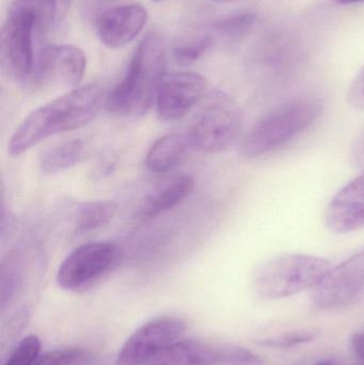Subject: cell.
Here are the masks:
<instances>
[{
  "mask_svg": "<svg viewBox=\"0 0 364 365\" xmlns=\"http://www.w3.org/2000/svg\"><path fill=\"white\" fill-rule=\"evenodd\" d=\"M108 93L103 83H88L32 111L10 138L11 155L17 158L49 137L87 125L106 107Z\"/></svg>",
  "mask_w": 364,
  "mask_h": 365,
  "instance_id": "1",
  "label": "cell"
},
{
  "mask_svg": "<svg viewBox=\"0 0 364 365\" xmlns=\"http://www.w3.org/2000/svg\"><path fill=\"white\" fill-rule=\"evenodd\" d=\"M167 49L158 34L145 36L137 47L124 78L109 91L105 108L118 117H142L155 103L166 74Z\"/></svg>",
  "mask_w": 364,
  "mask_h": 365,
  "instance_id": "2",
  "label": "cell"
},
{
  "mask_svg": "<svg viewBox=\"0 0 364 365\" xmlns=\"http://www.w3.org/2000/svg\"><path fill=\"white\" fill-rule=\"evenodd\" d=\"M323 113L321 101L298 98L288 101L263 115L241 141V155L259 158L292 143L309 130Z\"/></svg>",
  "mask_w": 364,
  "mask_h": 365,
  "instance_id": "3",
  "label": "cell"
},
{
  "mask_svg": "<svg viewBox=\"0 0 364 365\" xmlns=\"http://www.w3.org/2000/svg\"><path fill=\"white\" fill-rule=\"evenodd\" d=\"M331 269L323 257L286 253L264 262L256 269L254 287L261 297L280 299L314 289Z\"/></svg>",
  "mask_w": 364,
  "mask_h": 365,
  "instance_id": "4",
  "label": "cell"
},
{
  "mask_svg": "<svg viewBox=\"0 0 364 365\" xmlns=\"http://www.w3.org/2000/svg\"><path fill=\"white\" fill-rule=\"evenodd\" d=\"M199 105L188 132L192 145L207 153L228 149L241 132V107L232 96L220 90H209Z\"/></svg>",
  "mask_w": 364,
  "mask_h": 365,
  "instance_id": "5",
  "label": "cell"
},
{
  "mask_svg": "<svg viewBox=\"0 0 364 365\" xmlns=\"http://www.w3.org/2000/svg\"><path fill=\"white\" fill-rule=\"evenodd\" d=\"M121 250L111 242H93L75 248L63 259L57 282L64 291L83 293L108 276L119 264Z\"/></svg>",
  "mask_w": 364,
  "mask_h": 365,
  "instance_id": "6",
  "label": "cell"
},
{
  "mask_svg": "<svg viewBox=\"0 0 364 365\" xmlns=\"http://www.w3.org/2000/svg\"><path fill=\"white\" fill-rule=\"evenodd\" d=\"M36 25L29 15L9 9L0 32V63L9 77L26 83L33 78Z\"/></svg>",
  "mask_w": 364,
  "mask_h": 365,
  "instance_id": "7",
  "label": "cell"
},
{
  "mask_svg": "<svg viewBox=\"0 0 364 365\" xmlns=\"http://www.w3.org/2000/svg\"><path fill=\"white\" fill-rule=\"evenodd\" d=\"M186 323L181 317H156L138 328L120 349L115 365H145L182 340Z\"/></svg>",
  "mask_w": 364,
  "mask_h": 365,
  "instance_id": "8",
  "label": "cell"
},
{
  "mask_svg": "<svg viewBox=\"0 0 364 365\" xmlns=\"http://www.w3.org/2000/svg\"><path fill=\"white\" fill-rule=\"evenodd\" d=\"M364 296V250L327 272L313 289L312 302L321 310L352 306Z\"/></svg>",
  "mask_w": 364,
  "mask_h": 365,
  "instance_id": "9",
  "label": "cell"
},
{
  "mask_svg": "<svg viewBox=\"0 0 364 365\" xmlns=\"http://www.w3.org/2000/svg\"><path fill=\"white\" fill-rule=\"evenodd\" d=\"M209 91V83L202 75L192 72L166 73L156 93L158 118L164 122L181 119L200 104Z\"/></svg>",
  "mask_w": 364,
  "mask_h": 365,
  "instance_id": "10",
  "label": "cell"
},
{
  "mask_svg": "<svg viewBox=\"0 0 364 365\" xmlns=\"http://www.w3.org/2000/svg\"><path fill=\"white\" fill-rule=\"evenodd\" d=\"M87 68V58L79 47L55 44L44 47L36 61L33 78L46 87H79Z\"/></svg>",
  "mask_w": 364,
  "mask_h": 365,
  "instance_id": "11",
  "label": "cell"
},
{
  "mask_svg": "<svg viewBox=\"0 0 364 365\" xmlns=\"http://www.w3.org/2000/svg\"><path fill=\"white\" fill-rule=\"evenodd\" d=\"M327 227L344 234L364 227V173L336 193L325 212Z\"/></svg>",
  "mask_w": 364,
  "mask_h": 365,
  "instance_id": "12",
  "label": "cell"
},
{
  "mask_svg": "<svg viewBox=\"0 0 364 365\" xmlns=\"http://www.w3.org/2000/svg\"><path fill=\"white\" fill-rule=\"evenodd\" d=\"M147 21V10L140 4L118 6L100 17L98 36L108 48H122L138 36Z\"/></svg>",
  "mask_w": 364,
  "mask_h": 365,
  "instance_id": "13",
  "label": "cell"
},
{
  "mask_svg": "<svg viewBox=\"0 0 364 365\" xmlns=\"http://www.w3.org/2000/svg\"><path fill=\"white\" fill-rule=\"evenodd\" d=\"M194 178L187 173L175 175L160 182L143 197L139 205V216L153 218L172 210L194 192Z\"/></svg>",
  "mask_w": 364,
  "mask_h": 365,
  "instance_id": "14",
  "label": "cell"
},
{
  "mask_svg": "<svg viewBox=\"0 0 364 365\" xmlns=\"http://www.w3.org/2000/svg\"><path fill=\"white\" fill-rule=\"evenodd\" d=\"M219 346L199 340H180L145 365H217Z\"/></svg>",
  "mask_w": 364,
  "mask_h": 365,
  "instance_id": "15",
  "label": "cell"
},
{
  "mask_svg": "<svg viewBox=\"0 0 364 365\" xmlns=\"http://www.w3.org/2000/svg\"><path fill=\"white\" fill-rule=\"evenodd\" d=\"M25 248L16 246L2 259L0 265V310L10 308L23 289L27 276V255Z\"/></svg>",
  "mask_w": 364,
  "mask_h": 365,
  "instance_id": "16",
  "label": "cell"
},
{
  "mask_svg": "<svg viewBox=\"0 0 364 365\" xmlns=\"http://www.w3.org/2000/svg\"><path fill=\"white\" fill-rule=\"evenodd\" d=\"M192 143L188 134L173 133L158 139L145 156V166L153 173H167L185 158Z\"/></svg>",
  "mask_w": 364,
  "mask_h": 365,
  "instance_id": "17",
  "label": "cell"
},
{
  "mask_svg": "<svg viewBox=\"0 0 364 365\" xmlns=\"http://www.w3.org/2000/svg\"><path fill=\"white\" fill-rule=\"evenodd\" d=\"M118 205L110 200L83 202L76 208L75 232L89 233L110 223L117 214Z\"/></svg>",
  "mask_w": 364,
  "mask_h": 365,
  "instance_id": "18",
  "label": "cell"
},
{
  "mask_svg": "<svg viewBox=\"0 0 364 365\" xmlns=\"http://www.w3.org/2000/svg\"><path fill=\"white\" fill-rule=\"evenodd\" d=\"M85 145L81 140L63 141L47 149L40 158V167L46 175H57L73 168L83 158Z\"/></svg>",
  "mask_w": 364,
  "mask_h": 365,
  "instance_id": "19",
  "label": "cell"
},
{
  "mask_svg": "<svg viewBox=\"0 0 364 365\" xmlns=\"http://www.w3.org/2000/svg\"><path fill=\"white\" fill-rule=\"evenodd\" d=\"M9 9L29 15L36 25V34H44L57 14L58 0H13Z\"/></svg>",
  "mask_w": 364,
  "mask_h": 365,
  "instance_id": "20",
  "label": "cell"
},
{
  "mask_svg": "<svg viewBox=\"0 0 364 365\" xmlns=\"http://www.w3.org/2000/svg\"><path fill=\"white\" fill-rule=\"evenodd\" d=\"M258 21V15L251 11H241L214 21L213 27L217 34L231 40H239L251 31Z\"/></svg>",
  "mask_w": 364,
  "mask_h": 365,
  "instance_id": "21",
  "label": "cell"
},
{
  "mask_svg": "<svg viewBox=\"0 0 364 365\" xmlns=\"http://www.w3.org/2000/svg\"><path fill=\"white\" fill-rule=\"evenodd\" d=\"M318 336H320V331L316 329H297L284 332L271 338L263 339L259 344L269 349H290L299 345L313 342Z\"/></svg>",
  "mask_w": 364,
  "mask_h": 365,
  "instance_id": "22",
  "label": "cell"
},
{
  "mask_svg": "<svg viewBox=\"0 0 364 365\" xmlns=\"http://www.w3.org/2000/svg\"><path fill=\"white\" fill-rule=\"evenodd\" d=\"M41 347L42 344L38 336H26L15 347L4 365H34L41 355Z\"/></svg>",
  "mask_w": 364,
  "mask_h": 365,
  "instance_id": "23",
  "label": "cell"
},
{
  "mask_svg": "<svg viewBox=\"0 0 364 365\" xmlns=\"http://www.w3.org/2000/svg\"><path fill=\"white\" fill-rule=\"evenodd\" d=\"M212 46H213V38L209 36H203L194 42L175 47L173 49V58L179 66H190L198 61Z\"/></svg>",
  "mask_w": 364,
  "mask_h": 365,
  "instance_id": "24",
  "label": "cell"
},
{
  "mask_svg": "<svg viewBox=\"0 0 364 365\" xmlns=\"http://www.w3.org/2000/svg\"><path fill=\"white\" fill-rule=\"evenodd\" d=\"M259 356L239 346H219L217 365H262Z\"/></svg>",
  "mask_w": 364,
  "mask_h": 365,
  "instance_id": "25",
  "label": "cell"
},
{
  "mask_svg": "<svg viewBox=\"0 0 364 365\" xmlns=\"http://www.w3.org/2000/svg\"><path fill=\"white\" fill-rule=\"evenodd\" d=\"M85 358V351L81 349H56L38 356L34 365H79Z\"/></svg>",
  "mask_w": 364,
  "mask_h": 365,
  "instance_id": "26",
  "label": "cell"
},
{
  "mask_svg": "<svg viewBox=\"0 0 364 365\" xmlns=\"http://www.w3.org/2000/svg\"><path fill=\"white\" fill-rule=\"evenodd\" d=\"M348 100L350 106L359 110H364V66L350 83Z\"/></svg>",
  "mask_w": 364,
  "mask_h": 365,
  "instance_id": "27",
  "label": "cell"
},
{
  "mask_svg": "<svg viewBox=\"0 0 364 365\" xmlns=\"http://www.w3.org/2000/svg\"><path fill=\"white\" fill-rule=\"evenodd\" d=\"M17 227V220L14 215L10 210L1 207V221H0V235H1V242H6V238H10L11 235L14 233Z\"/></svg>",
  "mask_w": 364,
  "mask_h": 365,
  "instance_id": "28",
  "label": "cell"
},
{
  "mask_svg": "<svg viewBox=\"0 0 364 365\" xmlns=\"http://www.w3.org/2000/svg\"><path fill=\"white\" fill-rule=\"evenodd\" d=\"M352 158L355 166L364 170V130L355 140Z\"/></svg>",
  "mask_w": 364,
  "mask_h": 365,
  "instance_id": "29",
  "label": "cell"
},
{
  "mask_svg": "<svg viewBox=\"0 0 364 365\" xmlns=\"http://www.w3.org/2000/svg\"><path fill=\"white\" fill-rule=\"evenodd\" d=\"M350 345H352L355 355L361 361H364V332L353 334L352 339H350Z\"/></svg>",
  "mask_w": 364,
  "mask_h": 365,
  "instance_id": "30",
  "label": "cell"
},
{
  "mask_svg": "<svg viewBox=\"0 0 364 365\" xmlns=\"http://www.w3.org/2000/svg\"><path fill=\"white\" fill-rule=\"evenodd\" d=\"M336 1L341 4H357V2H363L364 0H336Z\"/></svg>",
  "mask_w": 364,
  "mask_h": 365,
  "instance_id": "31",
  "label": "cell"
},
{
  "mask_svg": "<svg viewBox=\"0 0 364 365\" xmlns=\"http://www.w3.org/2000/svg\"><path fill=\"white\" fill-rule=\"evenodd\" d=\"M214 1L222 2V4H230V2L237 1V0H214Z\"/></svg>",
  "mask_w": 364,
  "mask_h": 365,
  "instance_id": "32",
  "label": "cell"
},
{
  "mask_svg": "<svg viewBox=\"0 0 364 365\" xmlns=\"http://www.w3.org/2000/svg\"><path fill=\"white\" fill-rule=\"evenodd\" d=\"M314 365H336V364H333V362H329V361H321V362H318V364H314Z\"/></svg>",
  "mask_w": 364,
  "mask_h": 365,
  "instance_id": "33",
  "label": "cell"
},
{
  "mask_svg": "<svg viewBox=\"0 0 364 365\" xmlns=\"http://www.w3.org/2000/svg\"><path fill=\"white\" fill-rule=\"evenodd\" d=\"M100 2H103V4H110V2L118 1V0H98Z\"/></svg>",
  "mask_w": 364,
  "mask_h": 365,
  "instance_id": "34",
  "label": "cell"
},
{
  "mask_svg": "<svg viewBox=\"0 0 364 365\" xmlns=\"http://www.w3.org/2000/svg\"><path fill=\"white\" fill-rule=\"evenodd\" d=\"M62 4H66V6H68V4H70L71 0H61Z\"/></svg>",
  "mask_w": 364,
  "mask_h": 365,
  "instance_id": "35",
  "label": "cell"
},
{
  "mask_svg": "<svg viewBox=\"0 0 364 365\" xmlns=\"http://www.w3.org/2000/svg\"><path fill=\"white\" fill-rule=\"evenodd\" d=\"M153 1H155V2H162V1H165V0H153Z\"/></svg>",
  "mask_w": 364,
  "mask_h": 365,
  "instance_id": "36",
  "label": "cell"
}]
</instances>
